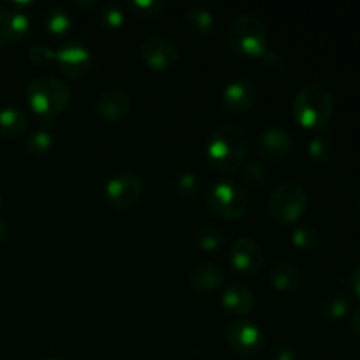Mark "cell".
<instances>
[{
  "instance_id": "cell-29",
  "label": "cell",
  "mask_w": 360,
  "mask_h": 360,
  "mask_svg": "<svg viewBox=\"0 0 360 360\" xmlns=\"http://www.w3.org/2000/svg\"><path fill=\"white\" fill-rule=\"evenodd\" d=\"M267 171L266 167H264L262 164H259V162H250V164H246L245 167H243V179H245L248 185L252 186H264L267 183Z\"/></svg>"
},
{
  "instance_id": "cell-13",
  "label": "cell",
  "mask_w": 360,
  "mask_h": 360,
  "mask_svg": "<svg viewBox=\"0 0 360 360\" xmlns=\"http://www.w3.org/2000/svg\"><path fill=\"white\" fill-rule=\"evenodd\" d=\"M259 153L269 162H281L288 158V155L294 150V139L290 134L283 129H267L259 137Z\"/></svg>"
},
{
  "instance_id": "cell-25",
  "label": "cell",
  "mask_w": 360,
  "mask_h": 360,
  "mask_svg": "<svg viewBox=\"0 0 360 360\" xmlns=\"http://www.w3.org/2000/svg\"><path fill=\"white\" fill-rule=\"evenodd\" d=\"M174 192L185 200L197 199L200 192L199 178H197L195 174H192V172H181V174L174 179Z\"/></svg>"
},
{
  "instance_id": "cell-21",
  "label": "cell",
  "mask_w": 360,
  "mask_h": 360,
  "mask_svg": "<svg viewBox=\"0 0 360 360\" xmlns=\"http://www.w3.org/2000/svg\"><path fill=\"white\" fill-rule=\"evenodd\" d=\"M193 241L204 252H217L225 241V236L220 229L213 225H199L193 231Z\"/></svg>"
},
{
  "instance_id": "cell-34",
  "label": "cell",
  "mask_w": 360,
  "mask_h": 360,
  "mask_svg": "<svg viewBox=\"0 0 360 360\" xmlns=\"http://www.w3.org/2000/svg\"><path fill=\"white\" fill-rule=\"evenodd\" d=\"M352 329L355 330V334H357V336H360V306L355 309L354 315H352Z\"/></svg>"
},
{
  "instance_id": "cell-32",
  "label": "cell",
  "mask_w": 360,
  "mask_h": 360,
  "mask_svg": "<svg viewBox=\"0 0 360 360\" xmlns=\"http://www.w3.org/2000/svg\"><path fill=\"white\" fill-rule=\"evenodd\" d=\"M273 360H297V352L290 345H276L273 348Z\"/></svg>"
},
{
  "instance_id": "cell-37",
  "label": "cell",
  "mask_w": 360,
  "mask_h": 360,
  "mask_svg": "<svg viewBox=\"0 0 360 360\" xmlns=\"http://www.w3.org/2000/svg\"><path fill=\"white\" fill-rule=\"evenodd\" d=\"M42 360H62V359H56V357H48V359H42Z\"/></svg>"
},
{
  "instance_id": "cell-1",
  "label": "cell",
  "mask_w": 360,
  "mask_h": 360,
  "mask_svg": "<svg viewBox=\"0 0 360 360\" xmlns=\"http://www.w3.org/2000/svg\"><path fill=\"white\" fill-rule=\"evenodd\" d=\"M248 151V137L239 125H221L210 136L206 157L218 171L231 172L243 165Z\"/></svg>"
},
{
  "instance_id": "cell-20",
  "label": "cell",
  "mask_w": 360,
  "mask_h": 360,
  "mask_svg": "<svg viewBox=\"0 0 360 360\" xmlns=\"http://www.w3.org/2000/svg\"><path fill=\"white\" fill-rule=\"evenodd\" d=\"M28 125V118L20 108H4L0 111V137L14 139L21 136Z\"/></svg>"
},
{
  "instance_id": "cell-33",
  "label": "cell",
  "mask_w": 360,
  "mask_h": 360,
  "mask_svg": "<svg viewBox=\"0 0 360 360\" xmlns=\"http://www.w3.org/2000/svg\"><path fill=\"white\" fill-rule=\"evenodd\" d=\"M350 285H352V290L355 292V295H359V297H360V264L357 267H355L354 274H352Z\"/></svg>"
},
{
  "instance_id": "cell-2",
  "label": "cell",
  "mask_w": 360,
  "mask_h": 360,
  "mask_svg": "<svg viewBox=\"0 0 360 360\" xmlns=\"http://www.w3.org/2000/svg\"><path fill=\"white\" fill-rule=\"evenodd\" d=\"M334 112V97L323 84L311 83L302 88L294 98L292 115L304 129H322Z\"/></svg>"
},
{
  "instance_id": "cell-12",
  "label": "cell",
  "mask_w": 360,
  "mask_h": 360,
  "mask_svg": "<svg viewBox=\"0 0 360 360\" xmlns=\"http://www.w3.org/2000/svg\"><path fill=\"white\" fill-rule=\"evenodd\" d=\"M257 102V90L252 81L238 79L229 83L221 91V108L231 115H243Z\"/></svg>"
},
{
  "instance_id": "cell-18",
  "label": "cell",
  "mask_w": 360,
  "mask_h": 360,
  "mask_svg": "<svg viewBox=\"0 0 360 360\" xmlns=\"http://www.w3.org/2000/svg\"><path fill=\"white\" fill-rule=\"evenodd\" d=\"M269 280L276 290L292 294V292H297L302 287L304 276H302L301 269L297 266L283 260V262H276L271 267Z\"/></svg>"
},
{
  "instance_id": "cell-24",
  "label": "cell",
  "mask_w": 360,
  "mask_h": 360,
  "mask_svg": "<svg viewBox=\"0 0 360 360\" xmlns=\"http://www.w3.org/2000/svg\"><path fill=\"white\" fill-rule=\"evenodd\" d=\"M308 153L316 164H329L334 157V146L329 137L315 136L309 141Z\"/></svg>"
},
{
  "instance_id": "cell-17",
  "label": "cell",
  "mask_w": 360,
  "mask_h": 360,
  "mask_svg": "<svg viewBox=\"0 0 360 360\" xmlns=\"http://www.w3.org/2000/svg\"><path fill=\"white\" fill-rule=\"evenodd\" d=\"M220 302L225 311L231 313V315L245 316L255 308V295L245 285L232 283L224 290Z\"/></svg>"
},
{
  "instance_id": "cell-9",
  "label": "cell",
  "mask_w": 360,
  "mask_h": 360,
  "mask_svg": "<svg viewBox=\"0 0 360 360\" xmlns=\"http://www.w3.org/2000/svg\"><path fill=\"white\" fill-rule=\"evenodd\" d=\"M56 62H58L60 70L70 79L84 77L94 67L90 51L86 49V46L77 41L63 42L56 51Z\"/></svg>"
},
{
  "instance_id": "cell-38",
  "label": "cell",
  "mask_w": 360,
  "mask_h": 360,
  "mask_svg": "<svg viewBox=\"0 0 360 360\" xmlns=\"http://www.w3.org/2000/svg\"><path fill=\"white\" fill-rule=\"evenodd\" d=\"M359 211H360V200H359Z\"/></svg>"
},
{
  "instance_id": "cell-28",
  "label": "cell",
  "mask_w": 360,
  "mask_h": 360,
  "mask_svg": "<svg viewBox=\"0 0 360 360\" xmlns=\"http://www.w3.org/2000/svg\"><path fill=\"white\" fill-rule=\"evenodd\" d=\"M101 21L104 27L116 30V28H122L123 23H125V13L116 4H105L101 9Z\"/></svg>"
},
{
  "instance_id": "cell-11",
  "label": "cell",
  "mask_w": 360,
  "mask_h": 360,
  "mask_svg": "<svg viewBox=\"0 0 360 360\" xmlns=\"http://www.w3.org/2000/svg\"><path fill=\"white\" fill-rule=\"evenodd\" d=\"M141 56H143L144 63L157 72L171 70L179 58L176 46L169 39L158 37V35L148 37L141 44Z\"/></svg>"
},
{
  "instance_id": "cell-16",
  "label": "cell",
  "mask_w": 360,
  "mask_h": 360,
  "mask_svg": "<svg viewBox=\"0 0 360 360\" xmlns=\"http://www.w3.org/2000/svg\"><path fill=\"white\" fill-rule=\"evenodd\" d=\"M225 273L213 262H202L193 267L188 274L190 287L199 294H213L224 285Z\"/></svg>"
},
{
  "instance_id": "cell-26",
  "label": "cell",
  "mask_w": 360,
  "mask_h": 360,
  "mask_svg": "<svg viewBox=\"0 0 360 360\" xmlns=\"http://www.w3.org/2000/svg\"><path fill=\"white\" fill-rule=\"evenodd\" d=\"M292 245L302 252H311L319 245V232L309 225H301L292 232Z\"/></svg>"
},
{
  "instance_id": "cell-6",
  "label": "cell",
  "mask_w": 360,
  "mask_h": 360,
  "mask_svg": "<svg viewBox=\"0 0 360 360\" xmlns=\"http://www.w3.org/2000/svg\"><path fill=\"white\" fill-rule=\"evenodd\" d=\"M206 202L210 210L224 220H238L248 210V193L232 181H214L207 188Z\"/></svg>"
},
{
  "instance_id": "cell-7",
  "label": "cell",
  "mask_w": 360,
  "mask_h": 360,
  "mask_svg": "<svg viewBox=\"0 0 360 360\" xmlns=\"http://www.w3.org/2000/svg\"><path fill=\"white\" fill-rule=\"evenodd\" d=\"M227 343L232 352L243 357H253L264 348V333L255 322L236 320L227 329Z\"/></svg>"
},
{
  "instance_id": "cell-10",
  "label": "cell",
  "mask_w": 360,
  "mask_h": 360,
  "mask_svg": "<svg viewBox=\"0 0 360 360\" xmlns=\"http://www.w3.org/2000/svg\"><path fill=\"white\" fill-rule=\"evenodd\" d=\"M264 262H266L264 250L253 239L241 238L232 245L231 264L243 276L252 278L259 274L264 267Z\"/></svg>"
},
{
  "instance_id": "cell-4",
  "label": "cell",
  "mask_w": 360,
  "mask_h": 360,
  "mask_svg": "<svg viewBox=\"0 0 360 360\" xmlns=\"http://www.w3.org/2000/svg\"><path fill=\"white\" fill-rule=\"evenodd\" d=\"M27 101L32 111L44 118H51L60 115L69 105L70 90L63 81L51 76H42L27 86Z\"/></svg>"
},
{
  "instance_id": "cell-8",
  "label": "cell",
  "mask_w": 360,
  "mask_h": 360,
  "mask_svg": "<svg viewBox=\"0 0 360 360\" xmlns=\"http://www.w3.org/2000/svg\"><path fill=\"white\" fill-rule=\"evenodd\" d=\"M141 193H143V181L132 172H122L109 179L105 185V199L112 207L122 211L136 206L141 199Z\"/></svg>"
},
{
  "instance_id": "cell-23",
  "label": "cell",
  "mask_w": 360,
  "mask_h": 360,
  "mask_svg": "<svg viewBox=\"0 0 360 360\" xmlns=\"http://www.w3.org/2000/svg\"><path fill=\"white\" fill-rule=\"evenodd\" d=\"M25 148H27V151L34 158L46 157L53 150V136L46 132V130H37V132H34L28 137Z\"/></svg>"
},
{
  "instance_id": "cell-3",
  "label": "cell",
  "mask_w": 360,
  "mask_h": 360,
  "mask_svg": "<svg viewBox=\"0 0 360 360\" xmlns=\"http://www.w3.org/2000/svg\"><path fill=\"white\" fill-rule=\"evenodd\" d=\"M229 46L243 58H257L266 55V25L253 14H243L231 23L227 30Z\"/></svg>"
},
{
  "instance_id": "cell-35",
  "label": "cell",
  "mask_w": 360,
  "mask_h": 360,
  "mask_svg": "<svg viewBox=\"0 0 360 360\" xmlns=\"http://www.w3.org/2000/svg\"><path fill=\"white\" fill-rule=\"evenodd\" d=\"M74 6L79 7V9L90 11V9H95V7H97V2H76Z\"/></svg>"
},
{
  "instance_id": "cell-22",
  "label": "cell",
  "mask_w": 360,
  "mask_h": 360,
  "mask_svg": "<svg viewBox=\"0 0 360 360\" xmlns=\"http://www.w3.org/2000/svg\"><path fill=\"white\" fill-rule=\"evenodd\" d=\"M44 28L53 37H60L70 28V14L63 7H51L44 14Z\"/></svg>"
},
{
  "instance_id": "cell-30",
  "label": "cell",
  "mask_w": 360,
  "mask_h": 360,
  "mask_svg": "<svg viewBox=\"0 0 360 360\" xmlns=\"http://www.w3.org/2000/svg\"><path fill=\"white\" fill-rule=\"evenodd\" d=\"M28 60L35 67H46L56 60V51L48 44H34L28 49Z\"/></svg>"
},
{
  "instance_id": "cell-19",
  "label": "cell",
  "mask_w": 360,
  "mask_h": 360,
  "mask_svg": "<svg viewBox=\"0 0 360 360\" xmlns=\"http://www.w3.org/2000/svg\"><path fill=\"white\" fill-rule=\"evenodd\" d=\"M186 32L197 39H207L214 32V16L206 7H190L183 18Z\"/></svg>"
},
{
  "instance_id": "cell-14",
  "label": "cell",
  "mask_w": 360,
  "mask_h": 360,
  "mask_svg": "<svg viewBox=\"0 0 360 360\" xmlns=\"http://www.w3.org/2000/svg\"><path fill=\"white\" fill-rule=\"evenodd\" d=\"M95 111H97L98 118L104 120V122H120V120L127 118V115L130 112L129 95L123 90H118V88H109V90L102 91L98 95Z\"/></svg>"
},
{
  "instance_id": "cell-27",
  "label": "cell",
  "mask_w": 360,
  "mask_h": 360,
  "mask_svg": "<svg viewBox=\"0 0 360 360\" xmlns=\"http://www.w3.org/2000/svg\"><path fill=\"white\" fill-rule=\"evenodd\" d=\"M322 313L329 320H341L348 313V299L341 294H333L323 301Z\"/></svg>"
},
{
  "instance_id": "cell-31",
  "label": "cell",
  "mask_w": 360,
  "mask_h": 360,
  "mask_svg": "<svg viewBox=\"0 0 360 360\" xmlns=\"http://www.w3.org/2000/svg\"><path fill=\"white\" fill-rule=\"evenodd\" d=\"M130 6L141 16H157L164 9L165 4L160 2V0H134Z\"/></svg>"
},
{
  "instance_id": "cell-36",
  "label": "cell",
  "mask_w": 360,
  "mask_h": 360,
  "mask_svg": "<svg viewBox=\"0 0 360 360\" xmlns=\"http://www.w3.org/2000/svg\"><path fill=\"white\" fill-rule=\"evenodd\" d=\"M6 236H7L6 221H4L2 218H0V241H4V239H6Z\"/></svg>"
},
{
  "instance_id": "cell-15",
  "label": "cell",
  "mask_w": 360,
  "mask_h": 360,
  "mask_svg": "<svg viewBox=\"0 0 360 360\" xmlns=\"http://www.w3.org/2000/svg\"><path fill=\"white\" fill-rule=\"evenodd\" d=\"M30 20L23 11L0 4V42H18L28 34Z\"/></svg>"
},
{
  "instance_id": "cell-5",
  "label": "cell",
  "mask_w": 360,
  "mask_h": 360,
  "mask_svg": "<svg viewBox=\"0 0 360 360\" xmlns=\"http://www.w3.org/2000/svg\"><path fill=\"white\" fill-rule=\"evenodd\" d=\"M308 207V193L299 183H283L269 197L271 218L281 225L295 224Z\"/></svg>"
}]
</instances>
